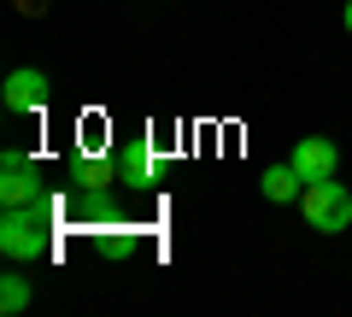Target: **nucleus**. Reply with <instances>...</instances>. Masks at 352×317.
Masks as SVG:
<instances>
[{
	"label": "nucleus",
	"instance_id": "obj_1",
	"mask_svg": "<svg viewBox=\"0 0 352 317\" xmlns=\"http://www.w3.org/2000/svg\"><path fill=\"white\" fill-rule=\"evenodd\" d=\"M53 235V217L36 206H6V217H0V253L12 259V265H24V259H36L41 247H47Z\"/></svg>",
	"mask_w": 352,
	"mask_h": 317
},
{
	"label": "nucleus",
	"instance_id": "obj_2",
	"mask_svg": "<svg viewBox=\"0 0 352 317\" xmlns=\"http://www.w3.org/2000/svg\"><path fill=\"white\" fill-rule=\"evenodd\" d=\"M300 212H305V223H311L317 235H340V229L352 223V194L340 188L335 177H323V182H305V194H300Z\"/></svg>",
	"mask_w": 352,
	"mask_h": 317
},
{
	"label": "nucleus",
	"instance_id": "obj_3",
	"mask_svg": "<svg viewBox=\"0 0 352 317\" xmlns=\"http://www.w3.org/2000/svg\"><path fill=\"white\" fill-rule=\"evenodd\" d=\"M0 200L6 206H36L41 200V177H36V165H30L24 147L0 153Z\"/></svg>",
	"mask_w": 352,
	"mask_h": 317
},
{
	"label": "nucleus",
	"instance_id": "obj_4",
	"mask_svg": "<svg viewBox=\"0 0 352 317\" xmlns=\"http://www.w3.org/2000/svg\"><path fill=\"white\" fill-rule=\"evenodd\" d=\"M335 159H340V147H335V141H323V135H305L300 147L288 153V165L300 171L305 182H323V177H335Z\"/></svg>",
	"mask_w": 352,
	"mask_h": 317
},
{
	"label": "nucleus",
	"instance_id": "obj_5",
	"mask_svg": "<svg viewBox=\"0 0 352 317\" xmlns=\"http://www.w3.org/2000/svg\"><path fill=\"white\" fill-rule=\"evenodd\" d=\"M0 100L12 106V112H41V106H47V76H41L36 65H24V71H12V76H6Z\"/></svg>",
	"mask_w": 352,
	"mask_h": 317
},
{
	"label": "nucleus",
	"instance_id": "obj_6",
	"mask_svg": "<svg viewBox=\"0 0 352 317\" xmlns=\"http://www.w3.org/2000/svg\"><path fill=\"white\" fill-rule=\"evenodd\" d=\"M258 188H264V200H270V206H288V200H300V194H305V177L294 165H270Z\"/></svg>",
	"mask_w": 352,
	"mask_h": 317
},
{
	"label": "nucleus",
	"instance_id": "obj_7",
	"mask_svg": "<svg viewBox=\"0 0 352 317\" xmlns=\"http://www.w3.org/2000/svg\"><path fill=\"white\" fill-rule=\"evenodd\" d=\"M118 182V171H106L100 159H71V188H82V194H106Z\"/></svg>",
	"mask_w": 352,
	"mask_h": 317
},
{
	"label": "nucleus",
	"instance_id": "obj_8",
	"mask_svg": "<svg viewBox=\"0 0 352 317\" xmlns=\"http://www.w3.org/2000/svg\"><path fill=\"white\" fill-rule=\"evenodd\" d=\"M24 305H30V282L18 276V270H6V276H0V311H6V317H18Z\"/></svg>",
	"mask_w": 352,
	"mask_h": 317
},
{
	"label": "nucleus",
	"instance_id": "obj_9",
	"mask_svg": "<svg viewBox=\"0 0 352 317\" xmlns=\"http://www.w3.org/2000/svg\"><path fill=\"white\" fill-rule=\"evenodd\" d=\"M129 247H135V241H129L124 229H106V235H100V259H129Z\"/></svg>",
	"mask_w": 352,
	"mask_h": 317
},
{
	"label": "nucleus",
	"instance_id": "obj_10",
	"mask_svg": "<svg viewBox=\"0 0 352 317\" xmlns=\"http://www.w3.org/2000/svg\"><path fill=\"white\" fill-rule=\"evenodd\" d=\"M12 6H18L24 18H41V12H47V0H12Z\"/></svg>",
	"mask_w": 352,
	"mask_h": 317
},
{
	"label": "nucleus",
	"instance_id": "obj_11",
	"mask_svg": "<svg viewBox=\"0 0 352 317\" xmlns=\"http://www.w3.org/2000/svg\"><path fill=\"white\" fill-rule=\"evenodd\" d=\"M346 36H352V0H346Z\"/></svg>",
	"mask_w": 352,
	"mask_h": 317
}]
</instances>
